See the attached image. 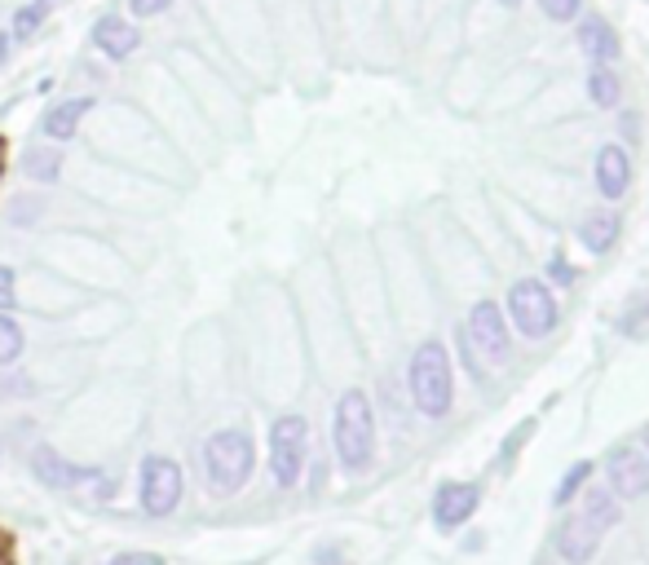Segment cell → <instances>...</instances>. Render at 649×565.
I'll list each match as a JSON object with an SVG mask.
<instances>
[{"instance_id": "obj_32", "label": "cell", "mask_w": 649, "mask_h": 565, "mask_svg": "<svg viewBox=\"0 0 649 565\" xmlns=\"http://www.w3.org/2000/svg\"><path fill=\"white\" fill-rule=\"evenodd\" d=\"M539 565H552V561H539Z\"/></svg>"}, {"instance_id": "obj_27", "label": "cell", "mask_w": 649, "mask_h": 565, "mask_svg": "<svg viewBox=\"0 0 649 565\" xmlns=\"http://www.w3.org/2000/svg\"><path fill=\"white\" fill-rule=\"evenodd\" d=\"M548 274H552V278H557V282H574V265H570V261H565V256H561V252H557V256H552V265H548Z\"/></svg>"}, {"instance_id": "obj_25", "label": "cell", "mask_w": 649, "mask_h": 565, "mask_svg": "<svg viewBox=\"0 0 649 565\" xmlns=\"http://www.w3.org/2000/svg\"><path fill=\"white\" fill-rule=\"evenodd\" d=\"M173 5V0H129V10L138 14V19H155V14H164Z\"/></svg>"}, {"instance_id": "obj_26", "label": "cell", "mask_w": 649, "mask_h": 565, "mask_svg": "<svg viewBox=\"0 0 649 565\" xmlns=\"http://www.w3.org/2000/svg\"><path fill=\"white\" fill-rule=\"evenodd\" d=\"M111 565H168V561L155 556V552H120Z\"/></svg>"}, {"instance_id": "obj_23", "label": "cell", "mask_w": 649, "mask_h": 565, "mask_svg": "<svg viewBox=\"0 0 649 565\" xmlns=\"http://www.w3.org/2000/svg\"><path fill=\"white\" fill-rule=\"evenodd\" d=\"M539 10H543L552 23H574L579 10H583V0H539Z\"/></svg>"}, {"instance_id": "obj_1", "label": "cell", "mask_w": 649, "mask_h": 565, "mask_svg": "<svg viewBox=\"0 0 649 565\" xmlns=\"http://www.w3.org/2000/svg\"><path fill=\"white\" fill-rule=\"evenodd\" d=\"M332 442H337V459L350 473H367L376 459V411L372 398L363 389H345L332 416Z\"/></svg>"}, {"instance_id": "obj_31", "label": "cell", "mask_w": 649, "mask_h": 565, "mask_svg": "<svg viewBox=\"0 0 649 565\" xmlns=\"http://www.w3.org/2000/svg\"><path fill=\"white\" fill-rule=\"evenodd\" d=\"M499 5H504V10H517V5H521V0H499Z\"/></svg>"}, {"instance_id": "obj_15", "label": "cell", "mask_w": 649, "mask_h": 565, "mask_svg": "<svg viewBox=\"0 0 649 565\" xmlns=\"http://www.w3.org/2000/svg\"><path fill=\"white\" fill-rule=\"evenodd\" d=\"M579 49H583L587 58H596V63H614V58L623 54V41L614 36V27H609L605 19L587 14V19L579 23Z\"/></svg>"}, {"instance_id": "obj_7", "label": "cell", "mask_w": 649, "mask_h": 565, "mask_svg": "<svg viewBox=\"0 0 649 565\" xmlns=\"http://www.w3.org/2000/svg\"><path fill=\"white\" fill-rule=\"evenodd\" d=\"M186 495V477L177 459L168 455H146L142 459V512L146 517H168Z\"/></svg>"}, {"instance_id": "obj_3", "label": "cell", "mask_w": 649, "mask_h": 565, "mask_svg": "<svg viewBox=\"0 0 649 565\" xmlns=\"http://www.w3.org/2000/svg\"><path fill=\"white\" fill-rule=\"evenodd\" d=\"M252 464H256V446H252V433L243 429H217L204 442V477L212 495L243 490L252 477Z\"/></svg>"}, {"instance_id": "obj_8", "label": "cell", "mask_w": 649, "mask_h": 565, "mask_svg": "<svg viewBox=\"0 0 649 565\" xmlns=\"http://www.w3.org/2000/svg\"><path fill=\"white\" fill-rule=\"evenodd\" d=\"M605 477H609V495L614 499H640L649 495V455H640L636 446H618L605 459Z\"/></svg>"}, {"instance_id": "obj_4", "label": "cell", "mask_w": 649, "mask_h": 565, "mask_svg": "<svg viewBox=\"0 0 649 565\" xmlns=\"http://www.w3.org/2000/svg\"><path fill=\"white\" fill-rule=\"evenodd\" d=\"M504 314H508V328H517L530 341H543L557 328V319H561V310L552 301V288H548L543 278H517L513 288H508Z\"/></svg>"}, {"instance_id": "obj_17", "label": "cell", "mask_w": 649, "mask_h": 565, "mask_svg": "<svg viewBox=\"0 0 649 565\" xmlns=\"http://www.w3.org/2000/svg\"><path fill=\"white\" fill-rule=\"evenodd\" d=\"M618 212H609V208H596V212H587V221L579 225V239H583V247L587 252H609L614 247V239H618Z\"/></svg>"}, {"instance_id": "obj_10", "label": "cell", "mask_w": 649, "mask_h": 565, "mask_svg": "<svg viewBox=\"0 0 649 565\" xmlns=\"http://www.w3.org/2000/svg\"><path fill=\"white\" fill-rule=\"evenodd\" d=\"M32 468H36V477H41L50 490H76L80 481H107L98 468H80V464H72V459H63L54 446H41L36 459H32Z\"/></svg>"}, {"instance_id": "obj_13", "label": "cell", "mask_w": 649, "mask_h": 565, "mask_svg": "<svg viewBox=\"0 0 649 565\" xmlns=\"http://www.w3.org/2000/svg\"><path fill=\"white\" fill-rule=\"evenodd\" d=\"M627 186H631V159H627V151L623 146H601V155H596V190L605 199H623Z\"/></svg>"}, {"instance_id": "obj_14", "label": "cell", "mask_w": 649, "mask_h": 565, "mask_svg": "<svg viewBox=\"0 0 649 565\" xmlns=\"http://www.w3.org/2000/svg\"><path fill=\"white\" fill-rule=\"evenodd\" d=\"M94 111V98H72V102H58V107H50L45 111V120H41V133L50 137V142H72L76 137V129L85 124V115Z\"/></svg>"}, {"instance_id": "obj_28", "label": "cell", "mask_w": 649, "mask_h": 565, "mask_svg": "<svg viewBox=\"0 0 649 565\" xmlns=\"http://www.w3.org/2000/svg\"><path fill=\"white\" fill-rule=\"evenodd\" d=\"M6 58H10V36L0 32V67H6Z\"/></svg>"}, {"instance_id": "obj_12", "label": "cell", "mask_w": 649, "mask_h": 565, "mask_svg": "<svg viewBox=\"0 0 649 565\" xmlns=\"http://www.w3.org/2000/svg\"><path fill=\"white\" fill-rule=\"evenodd\" d=\"M94 45H98V49H102L111 63H120V58L138 54L142 36H138V27H133L129 19H120V14H107V19H98V23H94Z\"/></svg>"}, {"instance_id": "obj_2", "label": "cell", "mask_w": 649, "mask_h": 565, "mask_svg": "<svg viewBox=\"0 0 649 565\" xmlns=\"http://www.w3.org/2000/svg\"><path fill=\"white\" fill-rule=\"evenodd\" d=\"M407 385H411V402L420 407V416L442 420L455 402V367L442 341H420L407 367Z\"/></svg>"}, {"instance_id": "obj_29", "label": "cell", "mask_w": 649, "mask_h": 565, "mask_svg": "<svg viewBox=\"0 0 649 565\" xmlns=\"http://www.w3.org/2000/svg\"><path fill=\"white\" fill-rule=\"evenodd\" d=\"M6 159H10V146H6V137H0V177H6Z\"/></svg>"}, {"instance_id": "obj_9", "label": "cell", "mask_w": 649, "mask_h": 565, "mask_svg": "<svg viewBox=\"0 0 649 565\" xmlns=\"http://www.w3.org/2000/svg\"><path fill=\"white\" fill-rule=\"evenodd\" d=\"M482 503V486L477 481H442L433 495V525L438 530H460Z\"/></svg>"}, {"instance_id": "obj_20", "label": "cell", "mask_w": 649, "mask_h": 565, "mask_svg": "<svg viewBox=\"0 0 649 565\" xmlns=\"http://www.w3.org/2000/svg\"><path fill=\"white\" fill-rule=\"evenodd\" d=\"M50 19V0H32V5H23L19 14H14V32L10 36H19V41H32L36 32H41V23Z\"/></svg>"}, {"instance_id": "obj_11", "label": "cell", "mask_w": 649, "mask_h": 565, "mask_svg": "<svg viewBox=\"0 0 649 565\" xmlns=\"http://www.w3.org/2000/svg\"><path fill=\"white\" fill-rule=\"evenodd\" d=\"M601 539H605V534H596L579 512H574V517H561V525H557V552H561L570 565H587V561L596 556Z\"/></svg>"}, {"instance_id": "obj_19", "label": "cell", "mask_w": 649, "mask_h": 565, "mask_svg": "<svg viewBox=\"0 0 649 565\" xmlns=\"http://www.w3.org/2000/svg\"><path fill=\"white\" fill-rule=\"evenodd\" d=\"M587 98L596 102V107H618V98H623V85H618V71H609V67H596V71H587Z\"/></svg>"}, {"instance_id": "obj_5", "label": "cell", "mask_w": 649, "mask_h": 565, "mask_svg": "<svg viewBox=\"0 0 649 565\" xmlns=\"http://www.w3.org/2000/svg\"><path fill=\"white\" fill-rule=\"evenodd\" d=\"M305 446H309V424L305 416H278L270 424V473L283 490H292L300 481L305 468Z\"/></svg>"}, {"instance_id": "obj_21", "label": "cell", "mask_w": 649, "mask_h": 565, "mask_svg": "<svg viewBox=\"0 0 649 565\" xmlns=\"http://www.w3.org/2000/svg\"><path fill=\"white\" fill-rule=\"evenodd\" d=\"M23 328H19V319H10V314H0V367H10V363H19V354H23Z\"/></svg>"}, {"instance_id": "obj_30", "label": "cell", "mask_w": 649, "mask_h": 565, "mask_svg": "<svg viewBox=\"0 0 649 565\" xmlns=\"http://www.w3.org/2000/svg\"><path fill=\"white\" fill-rule=\"evenodd\" d=\"M640 446H645V455H649V424H645V433H640Z\"/></svg>"}, {"instance_id": "obj_16", "label": "cell", "mask_w": 649, "mask_h": 565, "mask_svg": "<svg viewBox=\"0 0 649 565\" xmlns=\"http://www.w3.org/2000/svg\"><path fill=\"white\" fill-rule=\"evenodd\" d=\"M583 495V521L596 530V534H605V530H614L618 525V517H623V508H618V499L609 495V490H601V486H587V490H579Z\"/></svg>"}, {"instance_id": "obj_18", "label": "cell", "mask_w": 649, "mask_h": 565, "mask_svg": "<svg viewBox=\"0 0 649 565\" xmlns=\"http://www.w3.org/2000/svg\"><path fill=\"white\" fill-rule=\"evenodd\" d=\"M23 168H28V177H32V181L54 186V181H58V173H63V151H58V146H32V151H28V159H23Z\"/></svg>"}, {"instance_id": "obj_22", "label": "cell", "mask_w": 649, "mask_h": 565, "mask_svg": "<svg viewBox=\"0 0 649 565\" xmlns=\"http://www.w3.org/2000/svg\"><path fill=\"white\" fill-rule=\"evenodd\" d=\"M587 481H592V459H579V464H574V468L561 477V486H557L552 503H557V508H565V503H570V499H574V495H579Z\"/></svg>"}, {"instance_id": "obj_24", "label": "cell", "mask_w": 649, "mask_h": 565, "mask_svg": "<svg viewBox=\"0 0 649 565\" xmlns=\"http://www.w3.org/2000/svg\"><path fill=\"white\" fill-rule=\"evenodd\" d=\"M14 269L10 265H0V314H10L14 310V297H19V288H14Z\"/></svg>"}, {"instance_id": "obj_6", "label": "cell", "mask_w": 649, "mask_h": 565, "mask_svg": "<svg viewBox=\"0 0 649 565\" xmlns=\"http://www.w3.org/2000/svg\"><path fill=\"white\" fill-rule=\"evenodd\" d=\"M464 341H469L473 354H482V358H491V363H508V354H513V328H508L504 306L477 301V306L469 310Z\"/></svg>"}]
</instances>
